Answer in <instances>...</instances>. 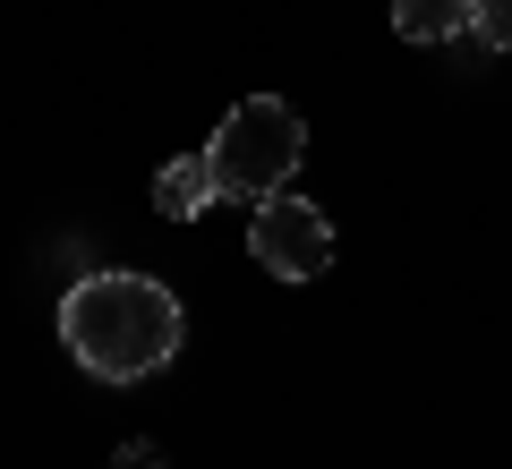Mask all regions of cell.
Here are the masks:
<instances>
[{"label": "cell", "mask_w": 512, "mask_h": 469, "mask_svg": "<svg viewBox=\"0 0 512 469\" xmlns=\"http://www.w3.org/2000/svg\"><path fill=\"white\" fill-rule=\"evenodd\" d=\"M188 316L154 273H86L60 299V350L103 384H146L180 359Z\"/></svg>", "instance_id": "6da1fadb"}, {"label": "cell", "mask_w": 512, "mask_h": 469, "mask_svg": "<svg viewBox=\"0 0 512 469\" xmlns=\"http://www.w3.org/2000/svg\"><path fill=\"white\" fill-rule=\"evenodd\" d=\"M308 154V120H299L282 94H248V103L222 111L214 145H205V163H214L222 197H282Z\"/></svg>", "instance_id": "7a4b0ae2"}, {"label": "cell", "mask_w": 512, "mask_h": 469, "mask_svg": "<svg viewBox=\"0 0 512 469\" xmlns=\"http://www.w3.org/2000/svg\"><path fill=\"white\" fill-rule=\"evenodd\" d=\"M248 256L274 273V282H316V273L333 265V222H325V205H299L291 188L265 197V205H256V222H248Z\"/></svg>", "instance_id": "3957f363"}, {"label": "cell", "mask_w": 512, "mask_h": 469, "mask_svg": "<svg viewBox=\"0 0 512 469\" xmlns=\"http://www.w3.org/2000/svg\"><path fill=\"white\" fill-rule=\"evenodd\" d=\"M205 205H222V180H214L205 154H180V163L154 171V214H163V222H197Z\"/></svg>", "instance_id": "277c9868"}, {"label": "cell", "mask_w": 512, "mask_h": 469, "mask_svg": "<svg viewBox=\"0 0 512 469\" xmlns=\"http://www.w3.org/2000/svg\"><path fill=\"white\" fill-rule=\"evenodd\" d=\"M470 18H478V0H393V35L402 43H453V35H470Z\"/></svg>", "instance_id": "5b68a950"}, {"label": "cell", "mask_w": 512, "mask_h": 469, "mask_svg": "<svg viewBox=\"0 0 512 469\" xmlns=\"http://www.w3.org/2000/svg\"><path fill=\"white\" fill-rule=\"evenodd\" d=\"M470 35L487 43V52H512V0H478V18H470Z\"/></svg>", "instance_id": "8992f818"}, {"label": "cell", "mask_w": 512, "mask_h": 469, "mask_svg": "<svg viewBox=\"0 0 512 469\" xmlns=\"http://www.w3.org/2000/svg\"><path fill=\"white\" fill-rule=\"evenodd\" d=\"M111 469H163V452H154L146 435H137V444H120V452H111Z\"/></svg>", "instance_id": "52a82bcc"}]
</instances>
